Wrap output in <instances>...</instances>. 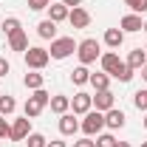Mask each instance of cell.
I'll return each instance as SVG.
<instances>
[{
	"label": "cell",
	"instance_id": "obj_29",
	"mask_svg": "<svg viewBox=\"0 0 147 147\" xmlns=\"http://www.w3.org/2000/svg\"><path fill=\"white\" fill-rule=\"evenodd\" d=\"M51 6V0H28V9L31 11H45Z\"/></svg>",
	"mask_w": 147,
	"mask_h": 147
},
{
	"label": "cell",
	"instance_id": "obj_21",
	"mask_svg": "<svg viewBox=\"0 0 147 147\" xmlns=\"http://www.w3.org/2000/svg\"><path fill=\"white\" fill-rule=\"evenodd\" d=\"M88 85H91L93 91H108V88H110V76L105 71H102V74H91V82H88Z\"/></svg>",
	"mask_w": 147,
	"mask_h": 147
},
{
	"label": "cell",
	"instance_id": "obj_39",
	"mask_svg": "<svg viewBox=\"0 0 147 147\" xmlns=\"http://www.w3.org/2000/svg\"><path fill=\"white\" fill-rule=\"evenodd\" d=\"M144 54H147V45H144Z\"/></svg>",
	"mask_w": 147,
	"mask_h": 147
},
{
	"label": "cell",
	"instance_id": "obj_32",
	"mask_svg": "<svg viewBox=\"0 0 147 147\" xmlns=\"http://www.w3.org/2000/svg\"><path fill=\"white\" fill-rule=\"evenodd\" d=\"M9 71H11V65H9V59H6V57H0V76H6Z\"/></svg>",
	"mask_w": 147,
	"mask_h": 147
},
{
	"label": "cell",
	"instance_id": "obj_19",
	"mask_svg": "<svg viewBox=\"0 0 147 147\" xmlns=\"http://www.w3.org/2000/svg\"><path fill=\"white\" fill-rule=\"evenodd\" d=\"M23 85H26L28 91H40V88L45 85V76H42L40 71H28L26 76H23Z\"/></svg>",
	"mask_w": 147,
	"mask_h": 147
},
{
	"label": "cell",
	"instance_id": "obj_11",
	"mask_svg": "<svg viewBox=\"0 0 147 147\" xmlns=\"http://www.w3.org/2000/svg\"><path fill=\"white\" fill-rule=\"evenodd\" d=\"M76 130H79V119H76V113H62L59 116V133L62 136H76Z\"/></svg>",
	"mask_w": 147,
	"mask_h": 147
},
{
	"label": "cell",
	"instance_id": "obj_37",
	"mask_svg": "<svg viewBox=\"0 0 147 147\" xmlns=\"http://www.w3.org/2000/svg\"><path fill=\"white\" fill-rule=\"evenodd\" d=\"M142 31H147V20H144V26H142Z\"/></svg>",
	"mask_w": 147,
	"mask_h": 147
},
{
	"label": "cell",
	"instance_id": "obj_15",
	"mask_svg": "<svg viewBox=\"0 0 147 147\" xmlns=\"http://www.w3.org/2000/svg\"><path fill=\"white\" fill-rule=\"evenodd\" d=\"M122 42H125V31L122 28H108L105 31V45H108L110 51H119Z\"/></svg>",
	"mask_w": 147,
	"mask_h": 147
},
{
	"label": "cell",
	"instance_id": "obj_4",
	"mask_svg": "<svg viewBox=\"0 0 147 147\" xmlns=\"http://www.w3.org/2000/svg\"><path fill=\"white\" fill-rule=\"evenodd\" d=\"M23 59H26V68L42 71V68L51 62V54H48V48H42V45H28V48L23 51Z\"/></svg>",
	"mask_w": 147,
	"mask_h": 147
},
{
	"label": "cell",
	"instance_id": "obj_33",
	"mask_svg": "<svg viewBox=\"0 0 147 147\" xmlns=\"http://www.w3.org/2000/svg\"><path fill=\"white\" fill-rule=\"evenodd\" d=\"M59 3H65L68 9H76V6H82V0H59Z\"/></svg>",
	"mask_w": 147,
	"mask_h": 147
},
{
	"label": "cell",
	"instance_id": "obj_16",
	"mask_svg": "<svg viewBox=\"0 0 147 147\" xmlns=\"http://www.w3.org/2000/svg\"><path fill=\"white\" fill-rule=\"evenodd\" d=\"M37 34L42 37V40H57V23L54 20H40V23H37Z\"/></svg>",
	"mask_w": 147,
	"mask_h": 147
},
{
	"label": "cell",
	"instance_id": "obj_6",
	"mask_svg": "<svg viewBox=\"0 0 147 147\" xmlns=\"http://www.w3.org/2000/svg\"><path fill=\"white\" fill-rule=\"evenodd\" d=\"M79 130L85 133V136H99L102 130H105V113H99V110H88L85 113V119L79 122Z\"/></svg>",
	"mask_w": 147,
	"mask_h": 147
},
{
	"label": "cell",
	"instance_id": "obj_36",
	"mask_svg": "<svg viewBox=\"0 0 147 147\" xmlns=\"http://www.w3.org/2000/svg\"><path fill=\"white\" fill-rule=\"evenodd\" d=\"M116 147H130V144H127V142H116Z\"/></svg>",
	"mask_w": 147,
	"mask_h": 147
},
{
	"label": "cell",
	"instance_id": "obj_17",
	"mask_svg": "<svg viewBox=\"0 0 147 147\" xmlns=\"http://www.w3.org/2000/svg\"><path fill=\"white\" fill-rule=\"evenodd\" d=\"M68 14H71V9H68L65 3H51V6H48V20H54V23L68 20Z\"/></svg>",
	"mask_w": 147,
	"mask_h": 147
},
{
	"label": "cell",
	"instance_id": "obj_34",
	"mask_svg": "<svg viewBox=\"0 0 147 147\" xmlns=\"http://www.w3.org/2000/svg\"><path fill=\"white\" fill-rule=\"evenodd\" d=\"M45 147H68V144H65V142H59V139H51Z\"/></svg>",
	"mask_w": 147,
	"mask_h": 147
},
{
	"label": "cell",
	"instance_id": "obj_2",
	"mask_svg": "<svg viewBox=\"0 0 147 147\" xmlns=\"http://www.w3.org/2000/svg\"><path fill=\"white\" fill-rule=\"evenodd\" d=\"M48 102H51V93L45 91V88H40V91H31V96L26 99V108H23V116H28V119H37L42 110L48 108Z\"/></svg>",
	"mask_w": 147,
	"mask_h": 147
},
{
	"label": "cell",
	"instance_id": "obj_14",
	"mask_svg": "<svg viewBox=\"0 0 147 147\" xmlns=\"http://www.w3.org/2000/svg\"><path fill=\"white\" fill-rule=\"evenodd\" d=\"M48 108L54 110L57 116L68 113V110H71V96H65V93H54V96H51V102H48Z\"/></svg>",
	"mask_w": 147,
	"mask_h": 147
},
{
	"label": "cell",
	"instance_id": "obj_25",
	"mask_svg": "<svg viewBox=\"0 0 147 147\" xmlns=\"http://www.w3.org/2000/svg\"><path fill=\"white\" fill-rule=\"evenodd\" d=\"M23 26H20L17 17H3V31H6V37H11L14 31H20Z\"/></svg>",
	"mask_w": 147,
	"mask_h": 147
},
{
	"label": "cell",
	"instance_id": "obj_27",
	"mask_svg": "<svg viewBox=\"0 0 147 147\" xmlns=\"http://www.w3.org/2000/svg\"><path fill=\"white\" fill-rule=\"evenodd\" d=\"M133 105H136L139 110H144V113H147V88L136 91V96H133Z\"/></svg>",
	"mask_w": 147,
	"mask_h": 147
},
{
	"label": "cell",
	"instance_id": "obj_20",
	"mask_svg": "<svg viewBox=\"0 0 147 147\" xmlns=\"http://www.w3.org/2000/svg\"><path fill=\"white\" fill-rule=\"evenodd\" d=\"M9 48H11V51H26V48H28V37H26L23 28L9 37Z\"/></svg>",
	"mask_w": 147,
	"mask_h": 147
},
{
	"label": "cell",
	"instance_id": "obj_8",
	"mask_svg": "<svg viewBox=\"0 0 147 147\" xmlns=\"http://www.w3.org/2000/svg\"><path fill=\"white\" fill-rule=\"evenodd\" d=\"M28 133H31V119H28V116L14 119V122H11V136H9V142H26Z\"/></svg>",
	"mask_w": 147,
	"mask_h": 147
},
{
	"label": "cell",
	"instance_id": "obj_28",
	"mask_svg": "<svg viewBox=\"0 0 147 147\" xmlns=\"http://www.w3.org/2000/svg\"><path fill=\"white\" fill-rule=\"evenodd\" d=\"M130 9H133V14H142V11H147V0H125Z\"/></svg>",
	"mask_w": 147,
	"mask_h": 147
},
{
	"label": "cell",
	"instance_id": "obj_7",
	"mask_svg": "<svg viewBox=\"0 0 147 147\" xmlns=\"http://www.w3.org/2000/svg\"><path fill=\"white\" fill-rule=\"evenodd\" d=\"M88 110H93V96L88 91H76L71 99V113H76V116H85Z\"/></svg>",
	"mask_w": 147,
	"mask_h": 147
},
{
	"label": "cell",
	"instance_id": "obj_5",
	"mask_svg": "<svg viewBox=\"0 0 147 147\" xmlns=\"http://www.w3.org/2000/svg\"><path fill=\"white\" fill-rule=\"evenodd\" d=\"M76 40L74 37H57V40H51V48H48V54H51V59H68L71 54H76Z\"/></svg>",
	"mask_w": 147,
	"mask_h": 147
},
{
	"label": "cell",
	"instance_id": "obj_9",
	"mask_svg": "<svg viewBox=\"0 0 147 147\" xmlns=\"http://www.w3.org/2000/svg\"><path fill=\"white\" fill-rule=\"evenodd\" d=\"M110 108H116V96L108 91H96L93 93V110H99V113H108Z\"/></svg>",
	"mask_w": 147,
	"mask_h": 147
},
{
	"label": "cell",
	"instance_id": "obj_13",
	"mask_svg": "<svg viewBox=\"0 0 147 147\" xmlns=\"http://www.w3.org/2000/svg\"><path fill=\"white\" fill-rule=\"evenodd\" d=\"M142 26H144V20L139 17V14H125V17L119 20V28H122L125 34H136V31H142Z\"/></svg>",
	"mask_w": 147,
	"mask_h": 147
},
{
	"label": "cell",
	"instance_id": "obj_22",
	"mask_svg": "<svg viewBox=\"0 0 147 147\" xmlns=\"http://www.w3.org/2000/svg\"><path fill=\"white\" fill-rule=\"evenodd\" d=\"M71 82H74V85H88V82H91V71H88V65L74 68V71H71Z\"/></svg>",
	"mask_w": 147,
	"mask_h": 147
},
{
	"label": "cell",
	"instance_id": "obj_12",
	"mask_svg": "<svg viewBox=\"0 0 147 147\" xmlns=\"http://www.w3.org/2000/svg\"><path fill=\"white\" fill-rule=\"evenodd\" d=\"M125 122H127V116H125V110H119V108H110L105 113V127H110V130L125 127Z\"/></svg>",
	"mask_w": 147,
	"mask_h": 147
},
{
	"label": "cell",
	"instance_id": "obj_10",
	"mask_svg": "<svg viewBox=\"0 0 147 147\" xmlns=\"http://www.w3.org/2000/svg\"><path fill=\"white\" fill-rule=\"evenodd\" d=\"M68 23H71V28H88L91 26V11L82 9V6H76V9H71V14H68Z\"/></svg>",
	"mask_w": 147,
	"mask_h": 147
},
{
	"label": "cell",
	"instance_id": "obj_23",
	"mask_svg": "<svg viewBox=\"0 0 147 147\" xmlns=\"http://www.w3.org/2000/svg\"><path fill=\"white\" fill-rule=\"evenodd\" d=\"M14 110H17V99L14 96H9V93L0 96V116H11Z\"/></svg>",
	"mask_w": 147,
	"mask_h": 147
},
{
	"label": "cell",
	"instance_id": "obj_35",
	"mask_svg": "<svg viewBox=\"0 0 147 147\" xmlns=\"http://www.w3.org/2000/svg\"><path fill=\"white\" fill-rule=\"evenodd\" d=\"M142 79H144V82H147V65H144V68H142Z\"/></svg>",
	"mask_w": 147,
	"mask_h": 147
},
{
	"label": "cell",
	"instance_id": "obj_24",
	"mask_svg": "<svg viewBox=\"0 0 147 147\" xmlns=\"http://www.w3.org/2000/svg\"><path fill=\"white\" fill-rule=\"evenodd\" d=\"M26 144H28V147H45V144H48V139H45L42 133H34V130H31V133L26 136Z\"/></svg>",
	"mask_w": 147,
	"mask_h": 147
},
{
	"label": "cell",
	"instance_id": "obj_30",
	"mask_svg": "<svg viewBox=\"0 0 147 147\" xmlns=\"http://www.w3.org/2000/svg\"><path fill=\"white\" fill-rule=\"evenodd\" d=\"M9 136H11V125L6 116H0V139H9Z\"/></svg>",
	"mask_w": 147,
	"mask_h": 147
},
{
	"label": "cell",
	"instance_id": "obj_26",
	"mask_svg": "<svg viewBox=\"0 0 147 147\" xmlns=\"http://www.w3.org/2000/svg\"><path fill=\"white\" fill-rule=\"evenodd\" d=\"M96 147H116V136L113 133H99L96 136Z\"/></svg>",
	"mask_w": 147,
	"mask_h": 147
},
{
	"label": "cell",
	"instance_id": "obj_31",
	"mask_svg": "<svg viewBox=\"0 0 147 147\" xmlns=\"http://www.w3.org/2000/svg\"><path fill=\"white\" fill-rule=\"evenodd\" d=\"M74 147H96V142H93L91 136H82V139H76V142H74Z\"/></svg>",
	"mask_w": 147,
	"mask_h": 147
},
{
	"label": "cell",
	"instance_id": "obj_38",
	"mask_svg": "<svg viewBox=\"0 0 147 147\" xmlns=\"http://www.w3.org/2000/svg\"><path fill=\"white\" fill-rule=\"evenodd\" d=\"M144 127H147V113H144Z\"/></svg>",
	"mask_w": 147,
	"mask_h": 147
},
{
	"label": "cell",
	"instance_id": "obj_3",
	"mask_svg": "<svg viewBox=\"0 0 147 147\" xmlns=\"http://www.w3.org/2000/svg\"><path fill=\"white\" fill-rule=\"evenodd\" d=\"M76 57H79V65H93V62L102 57V42L93 40V37L82 40V42L76 45Z\"/></svg>",
	"mask_w": 147,
	"mask_h": 147
},
{
	"label": "cell",
	"instance_id": "obj_18",
	"mask_svg": "<svg viewBox=\"0 0 147 147\" xmlns=\"http://www.w3.org/2000/svg\"><path fill=\"white\" fill-rule=\"evenodd\" d=\"M127 65L133 68V71H142L147 65V54H144V48H133L127 54Z\"/></svg>",
	"mask_w": 147,
	"mask_h": 147
},
{
	"label": "cell",
	"instance_id": "obj_40",
	"mask_svg": "<svg viewBox=\"0 0 147 147\" xmlns=\"http://www.w3.org/2000/svg\"><path fill=\"white\" fill-rule=\"evenodd\" d=\"M142 147H147V142H144V144H142Z\"/></svg>",
	"mask_w": 147,
	"mask_h": 147
},
{
	"label": "cell",
	"instance_id": "obj_1",
	"mask_svg": "<svg viewBox=\"0 0 147 147\" xmlns=\"http://www.w3.org/2000/svg\"><path fill=\"white\" fill-rule=\"evenodd\" d=\"M99 65H102V71L108 74V76L119 79V82H130V79H133V74H136L127 62H122V59H119L116 51H105V54L99 57Z\"/></svg>",
	"mask_w": 147,
	"mask_h": 147
}]
</instances>
